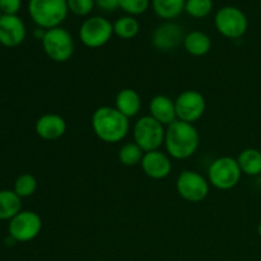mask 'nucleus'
Segmentation results:
<instances>
[{"label":"nucleus","mask_w":261,"mask_h":261,"mask_svg":"<svg viewBox=\"0 0 261 261\" xmlns=\"http://www.w3.org/2000/svg\"><path fill=\"white\" fill-rule=\"evenodd\" d=\"M211 184L208 178L193 170H185L176 180V190L184 200L189 203H200L208 196Z\"/></svg>","instance_id":"9"},{"label":"nucleus","mask_w":261,"mask_h":261,"mask_svg":"<svg viewBox=\"0 0 261 261\" xmlns=\"http://www.w3.org/2000/svg\"><path fill=\"white\" fill-rule=\"evenodd\" d=\"M46 55L55 63H66L74 54V41L70 33L63 27L47 30L42 40Z\"/></svg>","instance_id":"6"},{"label":"nucleus","mask_w":261,"mask_h":261,"mask_svg":"<svg viewBox=\"0 0 261 261\" xmlns=\"http://www.w3.org/2000/svg\"><path fill=\"white\" fill-rule=\"evenodd\" d=\"M166 129L161 122L150 115L142 116L135 121L133 127V138L144 153L158 150L165 144Z\"/></svg>","instance_id":"5"},{"label":"nucleus","mask_w":261,"mask_h":261,"mask_svg":"<svg viewBox=\"0 0 261 261\" xmlns=\"http://www.w3.org/2000/svg\"><path fill=\"white\" fill-rule=\"evenodd\" d=\"M214 24L217 31L223 37L237 40L241 38L249 28V20L246 14L240 8L236 7H223L217 12L214 17Z\"/></svg>","instance_id":"8"},{"label":"nucleus","mask_w":261,"mask_h":261,"mask_svg":"<svg viewBox=\"0 0 261 261\" xmlns=\"http://www.w3.org/2000/svg\"><path fill=\"white\" fill-rule=\"evenodd\" d=\"M66 4H68L69 12L78 17H86L91 14L96 2L94 0H66Z\"/></svg>","instance_id":"27"},{"label":"nucleus","mask_w":261,"mask_h":261,"mask_svg":"<svg viewBox=\"0 0 261 261\" xmlns=\"http://www.w3.org/2000/svg\"><path fill=\"white\" fill-rule=\"evenodd\" d=\"M28 12L38 27L47 31L60 27L69 9L66 0H30Z\"/></svg>","instance_id":"3"},{"label":"nucleus","mask_w":261,"mask_h":261,"mask_svg":"<svg viewBox=\"0 0 261 261\" xmlns=\"http://www.w3.org/2000/svg\"><path fill=\"white\" fill-rule=\"evenodd\" d=\"M241 168L237 158L224 155L214 160L208 168V181L218 190H231L241 180Z\"/></svg>","instance_id":"4"},{"label":"nucleus","mask_w":261,"mask_h":261,"mask_svg":"<svg viewBox=\"0 0 261 261\" xmlns=\"http://www.w3.org/2000/svg\"><path fill=\"white\" fill-rule=\"evenodd\" d=\"M96 5L103 12H114L120 8V0H94Z\"/></svg>","instance_id":"29"},{"label":"nucleus","mask_w":261,"mask_h":261,"mask_svg":"<svg viewBox=\"0 0 261 261\" xmlns=\"http://www.w3.org/2000/svg\"><path fill=\"white\" fill-rule=\"evenodd\" d=\"M149 8V0H120V9L127 15H140Z\"/></svg>","instance_id":"26"},{"label":"nucleus","mask_w":261,"mask_h":261,"mask_svg":"<svg viewBox=\"0 0 261 261\" xmlns=\"http://www.w3.org/2000/svg\"><path fill=\"white\" fill-rule=\"evenodd\" d=\"M200 144L198 129L194 124L177 120L166 129L165 148L167 154L173 160H188L193 157Z\"/></svg>","instance_id":"2"},{"label":"nucleus","mask_w":261,"mask_h":261,"mask_svg":"<svg viewBox=\"0 0 261 261\" xmlns=\"http://www.w3.org/2000/svg\"><path fill=\"white\" fill-rule=\"evenodd\" d=\"M20 9V0H0V10L4 15H17Z\"/></svg>","instance_id":"28"},{"label":"nucleus","mask_w":261,"mask_h":261,"mask_svg":"<svg viewBox=\"0 0 261 261\" xmlns=\"http://www.w3.org/2000/svg\"><path fill=\"white\" fill-rule=\"evenodd\" d=\"M37 190V180L35 176L30 173H23L15 180L14 182V193L19 198H28L32 196Z\"/></svg>","instance_id":"24"},{"label":"nucleus","mask_w":261,"mask_h":261,"mask_svg":"<svg viewBox=\"0 0 261 261\" xmlns=\"http://www.w3.org/2000/svg\"><path fill=\"white\" fill-rule=\"evenodd\" d=\"M186 0H152L155 14L166 22L176 19L185 10Z\"/></svg>","instance_id":"20"},{"label":"nucleus","mask_w":261,"mask_h":261,"mask_svg":"<svg viewBox=\"0 0 261 261\" xmlns=\"http://www.w3.org/2000/svg\"><path fill=\"white\" fill-rule=\"evenodd\" d=\"M140 165H142L143 172L153 180H163L172 172L171 157L160 149L144 153Z\"/></svg>","instance_id":"13"},{"label":"nucleus","mask_w":261,"mask_h":261,"mask_svg":"<svg viewBox=\"0 0 261 261\" xmlns=\"http://www.w3.org/2000/svg\"><path fill=\"white\" fill-rule=\"evenodd\" d=\"M9 236L15 242H30L40 234L42 219L32 211H20L9 222Z\"/></svg>","instance_id":"10"},{"label":"nucleus","mask_w":261,"mask_h":261,"mask_svg":"<svg viewBox=\"0 0 261 261\" xmlns=\"http://www.w3.org/2000/svg\"><path fill=\"white\" fill-rule=\"evenodd\" d=\"M92 129L101 142L116 144L126 138L130 121L116 107L101 106L93 112L91 119Z\"/></svg>","instance_id":"1"},{"label":"nucleus","mask_w":261,"mask_h":261,"mask_svg":"<svg viewBox=\"0 0 261 261\" xmlns=\"http://www.w3.org/2000/svg\"><path fill=\"white\" fill-rule=\"evenodd\" d=\"M2 15H3V14H2V10H0V18H2Z\"/></svg>","instance_id":"31"},{"label":"nucleus","mask_w":261,"mask_h":261,"mask_svg":"<svg viewBox=\"0 0 261 261\" xmlns=\"http://www.w3.org/2000/svg\"><path fill=\"white\" fill-rule=\"evenodd\" d=\"M114 36V23L105 17L94 15L82 23L79 38L86 47L99 48L106 45Z\"/></svg>","instance_id":"7"},{"label":"nucleus","mask_w":261,"mask_h":261,"mask_svg":"<svg viewBox=\"0 0 261 261\" xmlns=\"http://www.w3.org/2000/svg\"><path fill=\"white\" fill-rule=\"evenodd\" d=\"M184 28L175 22H165L158 25L152 35V43L157 50L168 53L173 51L184 43L185 38Z\"/></svg>","instance_id":"12"},{"label":"nucleus","mask_w":261,"mask_h":261,"mask_svg":"<svg viewBox=\"0 0 261 261\" xmlns=\"http://www.w3.org/2000/svg\"><path fill=\"white\" fill-rule=\"evenodd\" d=\"M36 134L43 140L54 142L66 133V121L58 114H45L36 121Z\"/></svg>","instance_id":"15"},{"label":"nucleus","mask_w":261,"mask_h":261,"mask_svg":"<svg viewBox=\"0 0 261 261\" xmlns=\"http://www.w3.org/2000/svg\"><path fill=\"white\" fill-rule=\"evenodd\" d=\"M25 38V25L18 15H2L0 18V43L15 47Z\"/></svg>","instance_id":"14"},{"label":"nucleus","mask_w":261,"mask_h":261,"mask_svg":"<svg viewBox=\"0 0 261 261\" xmlns=\"http://www.w3.org/2000/svg\"><path fill=\"white\" fill-rule=\"evenodd\" d=\"M19 196L14 193V190H2L0 191V219L7 221L17 216L22 208V201Z\"/></svg>","instance_id":"21"},{"label":"nucleus","mask_w":261,"mask_h":261,"mask_svg":"<svg viewBox=\"0 0 261 261\" xmlns=\"http://www.w3.org/2000/svg\"><path fill=\"white\" fill-rule=\"evenodd\" d=\"M257 233H259V236L261 237V222L259 223V226H257Z\"/></svg>","instance_id":"30"},{"label":"nucleus","mask_w":261,"mask_h":261,"mask_svg":"<svg viewBox=\"0 0 261 261\" xmlns=\"http://www.w3.org/2000/svg\"><path fill=\"white\" fill-rule=\"evenodd\" d=\"M184 47L186 53L190 55L200 58V56L206 55L212 48V40L205 32L201 31H193L189 32L184 38Z\"/></svg>","instance_id":"18"},{"label":"nucleus","mask_w":261,"mask_h":261,"mask_svg":"<svg viewBox=\"0 0 261 261\" xmlns=\"http://www.w3.org/2000/svg\"><path fill=\"white\" fill-rule=\"evenodd\" d=\"M144 157V150L137 143H126L119 150V161L126 167H134L139 165Z\"/></svg>","instance_id":"23"},{"label":"nucleus","mask_w":261,"mask_h":261,"mask_svg":"<svg viewBox=\"0 0 261 261\" xmlns=\"http://www.w3.org/2000/svg\"><path fill=\"white\" fill-rule=\"evenodd\" d=\"M213 10V0H186L185 12L193 18H205Z\"/></svg>","instance_id":"25"},{"label":"nucleus","mask_w":261,"mask_h":261,"mask_svg":"<svg viewBox=\"0 0 261 261\" xmlns=\"http://www.w3.org/2000/svg\"><path fill=\"white\" fill-rule=\"evenodd\" d=\"M241 172L247 176L261 175V152L255 148L244 149L237 157Z\"/></svg>","instance_id":"19"},{"label":"nucleus","mask_w":261,"mask_h":261,"mask_svg":"<svg viewBox=\"0 0 261 261\" xmlns=\"http://www.w3.org/2000/svg\"><path fill=\"white\" fill-rule=\"evenodd\" d=\"M115 107L127 119L137 116L142 110V98L135 89L124 88L116 94Z\"/></svg>","instance_id":"17"},{"label":"nucleus","mask_w":261,"mask_h":261,"mask_svg":"<svg viewBox=\"0 0 261 261\" xmlns=\"http://www.w3.org/2000/svg\"><path fill=\"white\" fill-rule=\"evenodd\" d=\"M149 115L163 126L173 124L177 121L175 99H171L165 94H157L149 102Z\"/></svg>","instance_id":"16"},{"label":"nucleus","mask_w":261,"mask_h":261,"mask_svg":"<svg viewBox=\"0 0 261 261\" xmlns=\"http://www.w3.org/2000/svg\"><path fill=\"white\" fill-rule=\"evenodd\" d=\"M139 30V22L132 15L120 17L114 23V35H116L121 40H132V38L137 37Z\"/></svg>","instance_id":"22"},{"label":"nucleus","mask_w":261,"mask_h":261,"mask_svg":"<svg viewBox=\"0 0 261 261\" xmlns=\"http://www.w3.org/2000/svg\"><path fill=\"white\" fill-rule=\"evenodd\" d=\"M177 120L189 124L199 121L205 114L206 101L203 94L194 89H188L177 96L175 99Z\"/></svg>","instance_id":"11"}]
</instances>
